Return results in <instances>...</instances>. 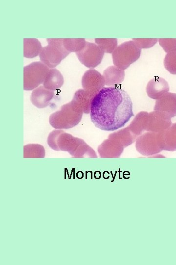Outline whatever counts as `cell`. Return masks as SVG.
Here are the masks:
<instances>
[{
	"instance_id": "6da1fadb",
	"label": "cell",
	"mask_w": 176,
	"mask_h": 265,
	"mask_svg": "<svg viewBox=\"0 0 176 265\" xmlns=\"http://www.w3.org/2000/svg\"><path fill=\"white\" fill-rule=\"evenodd\" d=\"M133 116L131 99L121 88L104 87L92 100L90 119L101 130L110 132L121 128Z\"/></svg>"
},
{
	"instance_id": "cb8c5ba5",
	"label": "cell",
	"mask_w": 176,
	"mask_h": 265,
	"mask_svg": "<svg viewBox=\"0 0 176 265\" xmlns=\"http://www.w3.org/2000/svg\"><path fill=\"white\" fill-rule=\"evenodd\" d=\"M95 41L104 53H112L117 47L116 38H96Z\"/></svg>"
},
{
	"instance_id": "8992f818",
	"label": "cell",
	"mask_w": 176,
	"mask_h": 265,
	"mask_svg": "<svg viewBox=\"0 0 176 265\" xmlns=\"http://www.w3.org/2000/svg\"><path fill=\"white\" fill-rule=\"evenodd\" d=\"M48 67L40 61L33 62L23 67V89L31 90L44 80Z\"/></svg>"
},
{
	"instance_id": "2e32d148",
	"label": "cell",
	"mask_w": 176,
	"mask_h": 265,
	"mask_svg": "<svg viewBox=\"0 0 176 265\" xmlns=\"http://www.w3.org/2000/svg\"><path fill=\"white\" fill-rule=\"evenodd\" d=\"M103 76L105 85L109 87H117L125 78V71L115 66H110L103 71Z\"/></svg>"
},
{
	"instance_id": "ac0fdd59",
	"label": "cell",
	"mask_w": 176,
	"mask_h": 265,
	"mask_svg": "<svg viewBox=\"0 0 176 265\" xmlns=\"http://www.w3.org/2000/svg\"><path fill=\"white\" fill-rule=\"evenodd\" d=\"M108 138L114 139L120 143L124 147H126L134 143L137 137L127 127L110 134Z\"/></svg>"
},
{
	"instance_id": "7402d4cb",
	"label": "cell",
	"mask_w": 176,
	"mask_h": 265,
	"mask_svg": "<svg viewBox=\"0 0 176 265\" xmlns=\"http://www.w3.org/2000/svg\"><path fill=\"white\" fill-rule=\"evenodd\" d=\"M44 147L38 144H29L23 146V158H44Z\"/></svg>"
},
{
	"instance_id": "4fadbf2b",
	"label": "cell",
	"mask_w": 176,
	"mask_h": 265,
	"mask_svg": "<svg viewBox=\"0 0 176 265\" xmlns=\"http://www.w3.org/2000/svg\"><path fill=\"white\" fill-rule=\"evenodd\" d=\"M169 86L163 78L154 77L147 83L146 91L149 97L157 100L165 93L169 92Z\"/></svg>"
},
{
	"instance_id": "d4e9b609",
	"label": "cell",
	"mask_w": 176,
	"mask_h": 265,
	"mask_svg": "<svg viewBox=\"0 0 176 265\" xmlns=\"http://www.w3.org/2000/svg\"><path fill=\"white\" fill-rule=\"evenodd\" d=\"M164 65L171 74H176V51L167 53L164 59Z\"/></svg>"
},
{
	"instance_id": "603a6c76",
	"label": "cell",
	"mask_w": 176,
	"mask_h": 265,
	"mask_svg": "<svg viewBox=\"0 0 176 265\" xmlns=\"http://www.w3.org/2000/svg\"><path fill=\"white\" fill-rule=\"evenodd\" d=\"M84 38H63V45L70 52H78L82 50L86 44Z\"/></svg>"
},
{
	"instance_id": "7a4b0ae2",
	"label": "cell",
	"mask_w": 176,
	"mask_h": 265,
	"mask_svg": "<svg viewBox=\"0 0 176 265\" xmlns=\"http://www.w3.org/2000/svg\"><path fill=\"white\" fill-rule=\"evenodd\" d=\"M47 144L55 151L68 152L74 158H97L95 151L85 141L74 137L62 130L52 131L49 134Z\"/></svg>"
},
{
	"instance_id": "5bb4252c",
	"label": "cell",
	"mask_w": 176,
	"mask_h": 265,
	"mask_svg": "<svg viewBox=\"0 0 176 265\" xmlns=\"http://www.w3.org/2000/svg\"><path fill=\"white\" fill-rule=\"evenodd\" d=\"M54 94V91L47 89L44 86H40L32 91L30 100L35 106L43 108L48 105Z\"/></svg>"
},
{
	"instance_id": "30bf717a",
	"label": "cell",
	"mask_w": 176,
	"mask_h": 265,
	"mask_svg": "<svg viewBox=\"0 0 176 265\" xmlns=\"http://www.w3.org/2000/svg\"><path fill=\"white\" fill-rule=\"evenodd\" d=\"M81 82L83 89L93 98L105 85L103 75L93 69L85 72Z\"/></svg>"
},
{
	"instance_id": "52a82bcc",
	"label": "cell",
	"mask_w": 176,
	"mask_h": 265,
	"mask_svg": "<svg viewBox=\"0 0 176 265\" xmlns=\"http://www.w3.org/2000/svg\"><path fill=\"white\" fill-rule=\"evenodd\" d=\"M136 150L145 156H152L163 151L159 144L158 132H147L135 140Z\"/></svg>"
},
{
	"instance_id": "4316f807",
	"label": "cell",
	"mask_w": 176,
	"mask_h": 265,
	"mask_svg": "<svg viewBox=\"0 0 176 265\" xmlns=\"http://www.w3.org/2000/svg\"><path fill=\"white\" fill-rule=\"evenodd\" d=\"M132 40L141 49L153 47L157 42V38H132Z\"/></svg>"
},
{
	"instance_id": "ffe728a7",
	"label": "cell",
	"mask_w": 176,
	"mask_h": 265,
	"mask_svg": "<svg viewBox=\"0 0 176 265\" xmlns=\"http://www.w3.org/2000/svg\"><path fill=\"white\" fill-rule=\"evenodd\" d=\"M40 42L37 38L23 39V56L33 58L39 55L43 49Z\"/></svg>"
},
{
	"instance_id": "277c9868",
	"label": "cell",
	"mask_w": 176,
	"mask_h": 265,
	"mask_svg": "<svg viewBox=\"0 0 176 265\" xmlns=\"http://www.w3.org/2000/svg\"><path fill=\"white\" fill-rule=\"evenodd\" d=\"M48 45L43 47L39 54L42 63L48 67L54 68L70 53L63 45V38L46 39Z\"/></svg>"
},
{
	"instance_id": "9a60e30c",
	"label": "cell",
	"mask_w": 176,
	"mask_h": 265,
	"mask_svg": "<svg viewBox=\"0 0 176 265\" xmlns=\"http://www.w3.org/2000/svg\"><path fill=\"white\" fill-rule=\"evenodd\" d=\"M158 139L162 150H176V122L167 129L158 132Z\"/></svg>"
},
{
	"instance_id": "9c48e42d",
	"label": "cell",
	"mask_w": 176,
	"mask_h": 265,
	"mask_svg": "<svg viewBox=\"0 0 176 265\" xmlns=\"http://www.w3.org/2000/svg\"><path fill=\"white\" fill-rule=\"evenodd\" d=\"M172 125L171 117L167 113L154 110L148 113L145 130L159 132L169 128Z\"/></svg>"
},
{
	"instance_id": "3957f363",
	"label": "cell",
	"mask_w": 176,
	"mask_h": 265,
	"mask_svg": "<svg viewBox=\"0 0 176 265\" xmlns=\"http://www.w3.org/2000/svg\"><path fill=\"white\" fill-rule=\"evenodd\" d=\"M83 113L82 108L71 101L50 115L49 124L56 129H71L80 122Z\"/></svg>"
},
{
	"instance_id": "44dd1931",
	"label": "cell",
	"mask_w": 176,
	"mask_h": 265,
	"mask_svg": "<svg viewBox=\"0 0 176 265\" xmlns=\"http://www.w3.org/2000/svg\"><path fill=\"white\" fill-rule=\"evenodd\" d=\"M148 114V112L145 111L138 112L127 126L130 131L137 137L145 131V123Z\"/></svg>"
},
{
	"instance_id": "ba28073f",
	"label": "cell",
	"mask_w": 176,
	"mask_h": 265,
	"mask_svg": "<svg viewBox=\"0 0 176 265\" xmlns=\"http://www.w3.org/2000/svg\"><path fill=\"white\" fill-rule=\"evenodd\" d=\"M76 54L81 63L93 68L101 63L104 53L96 44L86 41L83 49Z\"/></svg>"
},
{
	"instance_id": "484cf974",
	"label": "cell",
	"mask_w": 176,
	"mask_h": 265,
	"mask_svg": "<svg viewBox=\"0 0 176 265\" xmlns=\"http://www.w3.org/2000/svg\"><path fill=\"white\" fill-rule=\"evenodd\" d=\"M158 41L165 52L176 51V38H159Z\"/></svg>"
},
{
	"instance_id": "5b68a950",
	"label": "cell",
	"mask_w": 176,
	"mask_h": 265,
	"mask_svg": "<svg viewBox=\"0 0 176 265\" xmlns=\"http://www.w3.org/2000/svg\"><path fill=\"white\" fill-rule=\"evenodd\" d=\"M141 49L132 40L123 42L118 46L112 53L114 66L126 70L140 57Z\"/></svg>"
},
{
	"instance_id": "e0dca14e",
	"label": "cell",
	"mask_w": 176,
	"mask_h": 265,
	"mask_svg": "<svg viewBox=\"0 0 176 265\" xmlns=\"http://www.w3.org/2000/svg\"><path fill=\"white\" fill-rule=\"evenodd\" d=\"M64 82V78L61 73L57 69L50 68L46 74L43 86L47 89L54 91L60 88Z\"/></svg>"
},
{
	"instance_id": "8fae6325",
	"label": "cell",
	"mask_w": 176,
	"mask_h": 265,
	"mask_svg": "<svg viewBox=\"0 0 176 265\" xmlns=\"http://www.w3.org/2000/svg\"><path fill=\"white\" fill-rule=\"evenodd\" d=\"M124 148L118 141L108 138L98 147L97 151L101 158H118L122 154Z\"/></svg>"
},
{
	"instance_id": "7c38bea8",
	"label": "cell",
	"mask_w": 176,
	"mask_h": 265,
	"mask_svg": "<svg viewBox=\"0 0 176 265\" xmlns=\"http://www.w3.org/2000/svg\"><path fill=\"white\" fill-rule=\"evenodd\" d=\"M154 110L161 111L168 114L171 117L176 116V94L166 92L156 100Z\"/></svg>"
},
{
	"instance_id": "d6986e66",
	"label": "cell",
	"mask_w": 176,
	"mask_h": 265,
	"mask_svg": "<svg viewBox=\"0 0 176 265\" xmlns=\"http://www.w3.org/2000/svg\"><path fill=\"white\" fill-rule=\"evenodd\" d=\"M93 97L83 89L77 90L74 94L72 101L77 104L84 113H90V106Z\"/></svg>"
}]
</instances>
